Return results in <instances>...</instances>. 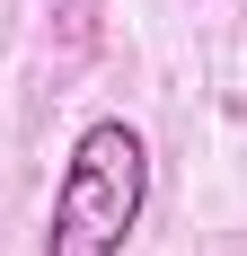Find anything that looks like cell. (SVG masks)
<instances>
[{
	"label": "cell",
	"instance_id": "obj_1",
	"mask_svg": "<svg viewBox=\"0 0 247 256\" xmlns=\"http://www.w3.org/2000/svg\"><path fill=\"white\" fill-rule=\"evenodd\" d=\"M150 204V142L124 115L88 124L53 177V212H44V256H124Z\"/></svg>",
	"mask_w": 247,
	"mask_h": 256
}]
</instances>
